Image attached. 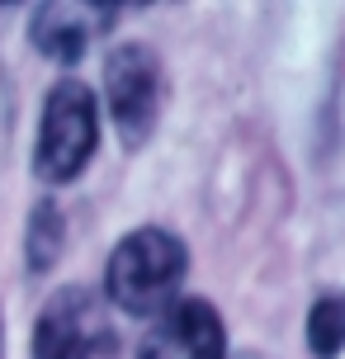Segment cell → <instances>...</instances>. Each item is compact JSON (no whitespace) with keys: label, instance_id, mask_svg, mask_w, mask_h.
Wrapping results in <instances>:
<instances>
[{"label":"cell","instance_id":"1","mask_svg":"<svg viewBox=\"0 0 345 359\" xmlns=\"http://www.w3.org/2000/svg\"><path fill=\"white\" fill-rule=\"evenodd\" d=\"M189 269V251L165 227H133L109 251L104 265V303H114L128 317L156 322L170 303H180V284Z\"/></svg>","mask_w":345,"mask_h":359},{"label":"cell","instance_id":"2","mask_svg":"<svg viewBox=\"0 0 345 359\" xmlns=\"http://www.w3.org/2000/svg\"><path fill=\"white\" fill-rule=\"evenodd\" d=\"M100 151V100L86 81H57L43 95L34 137V175L43 184H72L86 175V165Z\"/></svg>","mask_w":345,"mask_h":359},{"label":"cell","instance_id":"3","mask_svg":"<svg viewBox=\"0 0 345 359\" xmlns=\"http://www.w3.org/2000/svg\"><path fill=\"white\" fill-rule=\"evenodd\" d=\"M34 359H119V331L104 298L86 284H62L34 317L29 336Z\"/></svg>","mask_w":345,"mask_h":359},{"label":"cell","instance_id":"4","mask_svg":"<svg viewBox=\"0 0 345 359\" xmlns=\"http://www.w3.org/2000/svg\"><path fill=\"white\" fill-rule=\"evenodd\" d=\"M104 109L123 147H137L151 137L161 118V57L147 43H123L104 57Z\"/></svg>","mask_w":345,"mask_h":359},{"label":"cell","instance_id":"5","mask_svg":"<svg viewBox=\"0 0 345 359\" xmlns=\"http://www.w3.org/2000/svg\"><path fill=\"white\" fill-rule=\"evenodd\" d=\"M137 359H227V326L208 298H180L147 326Z\"/></svg>","mask_w":345,"mask_h":359},{"label":"cell","instance_id":"6","mask_svg":"<svg viewBox=\"0 0 345 359\" xmlns=\"http://www.w3.org/2000/svg\"><path fill=\"white\" fill-rule=\"evenodd\" d=\"M114 15H119V5H72V0L38 5L34 15H29V48H34L43 62L76 67L81 57L90 53L95 34L109 29Z\"/></svg>","mask_w":345,"mask_h":359},{"label":"cell","instance_id":"7","mask_svg":"<svg viewBox=\"0 0 345 359\" xmlns=\"http://www.w3.org/2000/svg\"><path fill=\"white\" fill-rule=\"evenodd\" d=\"M67 251V217L57 208V198H38L29 208V227H24V269L43 279L48 269Z\"/></svg>","mask_w":345,"mask_h":359},{"label":"cell","instance_id":"8","mask_svg":"<svg viewBox=\"0 0 345 359\" xmlns=\"http://www.w3.org/2000/svg\"><path fill=\"white\" fill-rule=\"evenodd\" d=\"M303 336H308L312 359H341L345 355V288H327L308 307Z\"/></svg>","mask_w":345,"mask_h":359}]
</instances>
